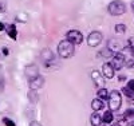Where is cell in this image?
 Listing matches in <instances>:
<instances>
[{
  "instance_id": "4fadbf2b",
  "label": "cell",
  "mask_w": 134,
  "mask_h": 126,
  "mask_svg": "<svg viewBox=\"0 0 134 126\" xmlns=\"http://www.w3.org/2000/svg\"><path fill=\"white\" fill-rule=\"evenodd\" d=\"M91 107H93V110H94V111H99V110H102V109L105 107L103 101H100L99 98L93 99V101H91Z\"/></svg>"
},
{
  "instance_id": "7a4b0ae2",
  "label": "cell",
  "mask_w": 134,
  "mask_h": 126,
  "mask_svg": "<svg viewBox=\"0 0 134 126\" xmlns=\"http://www.w3.org/2000/svg\"><path fill=\"white\" fill-rule=\"evenodd\" d=\"M107 11L110 15L113 16H119V15H124L126 12V4L121 0H114L107 6Z\"/></svg>"
},
{
  "instance_id": "44dd1931",
  "label": "cell",
  "mask_w": 134,
  "mask_h": 126,
  "mask_svg": "<svg viewBox=\"0 0 134 126\" xmlns=\"http://www.w3.org/2000/svg\"><path fill=\"white\" fill-rule=\"evenodd\" d=\"M114 30H115L117 34H124V32L126 31V26H125V24H115Z\"/></svg>"
},
{
  "instance_id": "7402d4cb",
  "label": "cell",
  "mask_w": 134,
  "mask_h": 126,
  "mask_svg": "<svg viewBox=\"0 0 134 126\" xmlns=\"http://www.w3.org/2000/svg\"><path fill=\"white\" fill-rule=\"evenodd\" d=\"M4 89V74H3V68L0 67V90Z\"/></svg>"
},
{
  "instance_id": "5b68a950",
  "label": "cell",
  "mask_w": 134,
  "mask_h": 126,
  "mask_svg": "<svg viewBox=\"0 0 134 126\" xmlns=\"http://www.w3.org/2000/svg\"><path fill=\"white\" fill-rule=\"evenodd\" d=\"M102 40H103V36L99 31H93V32L88 34V36H87V44L90 46V47H97V46H99L102 43Z\"/></svg>"
},
{
  "instance_id": "ba28073f",
  "label": "cell",
  "mask_w": 134,
  "mask_h": 126,
  "mask_svg": "<svg viewBox=\"0 0 134 126\" xmlns=\"http://www.w3.org/2000/svg\"><path fill=\"white\" fill-rule=\"evenodd\" d=\"M91 78H93V81H94V85L99 89H102L103 87V83H105V76L102 75V73H99L97 70H93L91 71Z\"/></svg>"
},
{
  "instance_id": "30bf717a",
  "label": "cell",
  "mask_w": 134,
  "mask_h": 126,
  "mask_svg": "<svg viewBox=\"0 0 134 126\" xmlns=\"http://www.w3.org/2000/svg\"><path fill=\"white\" fill-rule=\"evenodd\" d=\"M114 73H115V70H114V67L111 66V63H105L102 66V75L105 78H107V79L114 78Z\"/></svg>"
},
{
  "instance_id": "d4e9b609",
  "label": "cell",
  "mask_w": 134,
  "mask_h": 126,
  "mask_svg": "<svg viewBox=\"0 0 134 126\" xmlns=\"http://www.w3.org/2000/svg\"><path fill=\"white\" fill-rule=\"evenodd\" d=\"M126 67H127V68H133V67H134V58L126 61Z\"/></svg>"
},
{
  "instance_id": "f1b7e54d",
  "label": "cell",
  "mask_w": 134,
  "mask_h": 126,
  "mask_svg": "<svg viewBox=\"0 0 134 126\" xmlns=\"http://www.w3.org/2000/svg\"><path fill=\"white\" fill-rule=\"evenodd\" d=\"M131 9H133V12H134V0L131 2Z\"/></svg>"
},
{
  "instance_id": "277c9868",
  "label": "cell",
  "mask_w": 134,
  "mask_h": 126,
  "mask_svg": "<svg viewBox=\"0 0 134 126\" xmlns=\"http://www.w3.org/2000/svg\"><path fill=\"white\" fill-rule=\"evenodd\" d=\"M111 66L114 67V70H115V71L121 70L122 67H125V66H126V58H125V55L122 54V52H117V54H114L113 59H111Z\"/></svg>"
},
{
  "instance_id": "5bb4252c",
  "label": "cell",
  "mask_w": 134,
  "mask_h": 126,
  "mask_svg": "<svg viewBox=\"0 0 134 126\" xmlns=\"http://www.w3.org/2000/svg\"><path fill=\"white\" fill-rule=\"evenodd\" d=\"M107 48H109L111 52L117 54V52L121 51V46H119L115 40H109V43H107Z\"/></svg>"
},
{
  "instance_id": "3957f363",
  "label": "cell",
  "mask_w": 134,
  "mask_h": 126,
  "mask_svg": "<svg viewBox=\"0 0 134 126\" xmlns=\"http://www.w3.org/2000/svg\"><path fill=\"white\" fill-rule=\"evenodd\" d=\"M109 109L111 111H117L119 107H121V103H122V97H121V93L118 90H113L111 93L109 94Z\"/></svg>"
},
{
  "instance_id": "9c48e42d",
  "label": "cell",
  "mask_w": 134,
  "mask_h": 126,
  "mask_svg": "<svg viewBox=\"0 0 134 126\" xmlns=\"http://www.w3.org/2000/svg\"><path fill=\"white\" fill-rule=\"evenodd\" d=\"M44 85V78L42 75L36 76L35 79H32V81H28V87L32 90V91H35V90H39L42 89Z\"/></svg>"
},
{
  "instance_id": "8992f818",
  "label": "cell",
  "mask_w": 134,
  "mask_h": 126,
  "mask_svg": "<svg viewBox=\"0 0 134 126\" xmlns=\"http://www.w3.org/2000/svg\"><path fill=\"white\" fill-rule=\"evenodd\" d=\"M66 39L70 40L72 44H81L83 42V34L78 30H71L66 34Z\"/></svg>"
},
{
  "instance_id": "603a6c76",
  "label": "cell",
  "mask_w": 134,
  "mask_h": 126,
  "mask_svg": "<svg viewBox=\"0 0 134 126\" xmlns=\"http://www.w3.org/2000/svg\"><path fill=\"white\" fill-rule=\"evenodd\" d=\"M3 122H4L5 126H15V122L9 118H3Z\"/></svg>"
},
{
  "instance_id": "9a60e30c",
  "label": "cell",
  "mask_w": 134,
  "mask_h": 126,
  "mask_svg": "<svg viewBox=\"0 0 134 126\" xmlns=\"http://www.w3.org/2000/svg\"><path fill=\"white\" fill-rule=\"evenodd\" d=\"M113 119H114L113 111H111V110H106L105 114L102 116V121H103L105 123H111V122H113Z\"/></svg>"
},
{
  "instance_id": "484cf974",
  "label": "cell",
  "mask_w": 134,
  "mask_h": 126,
  "mask_svg": "<svg viewBox=\"0 0 134 126\" xmlns=\"http://www.w3.org/2000/svg\"><path fill=\"white\" fill-rule=\"evenodd\" d=\"M30 126H42V123L38 122V121H31L30 122Z\"/></svg>"
},
{
  "instance_id": "7c38bea8",
  "label": "cell",
  "mask_w": 134,
  "mask_h": 126,
  "mask_svg": "<svg viewBox=\"0 0 134 126\" xmlns=\"http://www.w3.org/2000/svg\"><path fill=\"white\" fill-rule=\"evenodd\" d=\"M7 34H8V36L12 39V40H16V39H18V30H16V26H15V24H9L8 28H7Z\"/></svg>"
},
{
  "instance_id": "ffe728a7",
  "label": "cell",
  "mask_w": 134,
  "mask_h": 126,
  "mask_svg": "<svg viewBox=\"0 0 134 126\" xmlns=\"http://www.w3.org/2000/svg\"><path fill=\"white\" fill-rule=\"evenodd\" d=\"M127 50H130V52L134 55V36H131V38H129V40H127Z\"/></svg>"
},
{
  "instance_id": "6da1fadb",
  "label": "cell",
  "mask_w": 134,
  "mask_h": 126,
  "mask_svg": "<svg viewBox=\"0 0 134 126\" xmlns=\"http://www.w3.org/2000/svg\"><path fill=\"white\" fill-rule=\"evenodd\" d=\"M58 52L62 58L64 59H69L75 54V44H72L70 40H62L58 44Z\"/></svg>"
},
{
  "instance_id": "83f0119b",
  "label": "cell",
  "mask_w": 134,
  "mask_h": 126,
  "mask_svg": "<svg viewBox=\"0 0 134 126\" xmlns=\"http://www.w3.org/2000/svg\"><path fill=\"white\" fill-rule=\"evenodd\" d=\"M4 30H5V26L3 24L2 21H0V31H4Z\"/></svg>"
},
{
  "instance_id": "2e32d148",
  "label": "cell",
  "mask_w": 134,
  "mask_h": 126,
  "mask_svg": "<svg viewBox=\"0 0 134 126\" xmlns=\"http://www.w3.org/2000/svg\"><path fill=\"white\" fill-rule=\"evenodd\" d=\"M42 58H43V61L46 62V63H50L51 61H54V54L50 50H44L42 52Z\"/></svg>"
},
{
  "instance_id": "4316f807",
  "label": "cell",
  "mask_w": 134,
  "mask_h": 126,
  "mask_svg": "<svg viewBox=\"0 0 134 126\" xmlns=\"http://www.w3.org/2000/svg\"><path fill=\"white\" fill-rule=\"evenodd\" d=\"M3 54H4V55H8V54H9V50H8L7 47H4V48H3Z\"/></svg>"
},
{
  "instance_id": "f546056e",
  "label": "cell",
  "mask_w": 134,
  "mask_h": 126,
  "mask_svg": "<svg viewBox=\"0 0 134 126\" xmlns=\"http://www.w3.org/2000/svg\"><path fill=\"white\" fill-rule=\"evenodd\" d=\"M111 126H121L119 123H114V125H111Z\"/></svg>"
},
{
  "instance_id": "cb8c5ba5",
  "label": "cell",
  "mask_w": 134,
  "mask_h": 126,
  "mask_svg": "<svg viewBox=\"0 0 134 126\" xmlns=\"http://www.w3.org/2000/svg\"><path fill=\"white\" fill-rule=\"evenodd\" d=\"M126 87L130 89L131 91H134V79H130V81L127 82V85H126Z\"/></svg>"
},
{
  "instance_id": "e0dca14e",
  "label": "cell",
  "mask_w": 134,
  "mask_h": 126,
  "mask_svg": "<svg viewBox=\"0 0 134 126\" xmlns=\"http://www.w3.org/2000/svg\"><path fill=\"white\" fill-rule=\"evenodd\" d=\"M98 98L100 99V101H106V99H109V91H107V89L106 87H102V89H98Z\"/></svg>"
},
{
  "instance_id": "8fae6325",
  "label": "cell",
  "mask_w": 134,
  "mask_h": 126,
  "mask_svg": "<svg viewBox=\"0 0 134 126\" xmlns=\"http://www.w3.org/2000/svg\"><path fill=\"white\" fill-rule=\"evenodd\" d=\"M90 122H91V126H100L102 125V116H99L97 111H94L90 117Z\"/></svg>"
},
{
  "instance_id": "52a82bcc",
  "label": "cell",
  "mask_w": 134,
  "mask_h": 126,
  "mask_svg": "<svg viewBox=\"0 0 134 126\" xmlns=\"http://www.w3.org/2000/svg\"><path fill=\"white\" fill-rule=\"evenodd\" d=\"M40 74H39V70H38V66L31 64V66L26 67V78H27V81H32V79H35Z\"/></svg>"
},
{
  "instance_id": "d6986e66",
  "label": "cell",
  "mask_w": 134,
  "mask_h": 126,
  "mask_svg": "<svg viewBox=\"0 0 134 126\" xmlns=\"http://www.w3.org/2000/svg\"><path fill=\"white\" fill-rule=\"evenodd\" d=\"M122 93H124L127 98H130V99H134V91H131L130 89H127L126 86L124 87V89H122Z\"/></svg>"
},
{
  "instance_id": "ac0fdd59",
  "label": "cell",
  "mask_w": 134,
  "mask_h": 126,
  "mask_svg": "<svg viewBox=\"0 0 134 126\" xmlns=\"http://www.w3.org/2000/svg\"><path fill=\"white\" fill-rule=\"evenodd\" d=\"M130 118H134V109H129L124 113V119L125 121H129Z\"/></svg>"
}]
</instances>
